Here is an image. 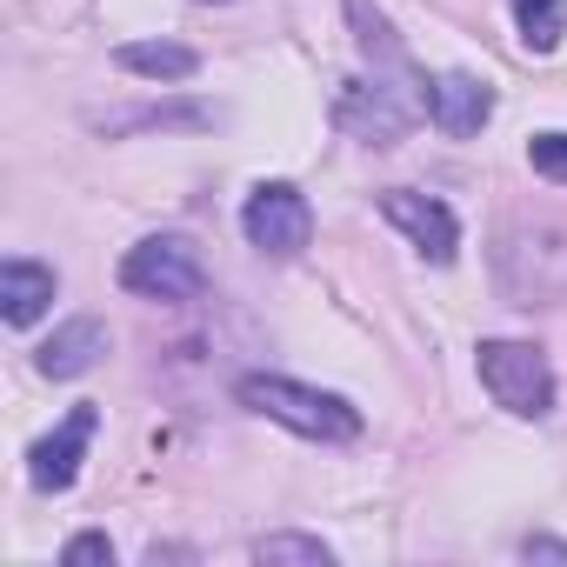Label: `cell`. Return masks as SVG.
I'll return each mask as SVG.
<instances>
[{"instance_id":"cell-15","label":"cell","mask_w":567,"mask_h":567,"mask_svg":"<svg viewBox=\"0 0 567 567\" xmlns=\"http://www.w3.org/2000/svg\"><path fill=\"white\" fill-rule=\"evenodd\" d=\"M61 560H68V567H114V540H107V534H74V540L61 547Z\"/></svg>"},{"instance_id":"cell-11","label":"cell","mask_w":567,"mask_h":567,"mask_svg":"<svg viewBox=\"0 0 567 567\" xmlns=\"http://www.w3.org/2000/svg\"><path fill=\"white\" fill-rule=\"evenodd\" d=\"M114 61H121L127 74H141V81H187V74L200 68V54L181 48V41H127Z\"/></svg>"},{"instance_id":"cell-7","label":"cell","mask_w":567,"mask_h":567,"mask_svg":"<svg viewBox=\"0 0 567 567\" xmlns=\"http://www.w3.org/2000/svg\"><path fill=\"white\" fill-rule=\"evenodd\" d=\"M487 114H494V87H487V81H474V74H441V81H427V121H434L441 134L467 141V134L487 127Z\"/></svg>"},{"instance_id":"cell-5","label":"cell","mask_w":567,"mask_h":567,"mask_svg":"<svg viewBox=\"0 0 567 567\" xmlns=\"http://www.w3.org/2000/svg\"><path fill=\"white\" fill-rule=\"evenodd\" d=\"M381 220L421 254V260H434V267H447L454 260V247H461V220H454V207L447 200H434V194H414V187H388L381 194Z\"/></svg>"},{"instance_id":"cell-2","label":"cell","mask_w":567,"mask_h":567,"mask_svg":"<svg viewBox=\"0 0 567 567\" xmlns=\"http://www.w3.org/2000/svg\"><path fill=\"white\" fill-rule=\"evenodd\" d=\"M474 368H481V388H487L507 414L540 421V414L554 408V368H547V354H540L534 341H481Z\"/></svg>"},{"instance_id":"cell-13","label":"cell","mask_w":567,"mask_h":567,"mask_svg":"<svg viewBox=\"0 0 567 567\" xmlns=\"http://www.w3.org/2000/svg\"><path fill=\"white\" fill-rule=\"evenodd\" d=\"M254 560H260V567H280V560H295V567H328L334 554H328V540H315V534H267V540H254Z\"/></svg>"},{"instance_id":"cell-16","label":"cell","mask_w":567,"mask_h":567,"mask_svg":"<svg viewBox=\"0 0 567 567\" xmlns=\"http://www.w3.org/2000/svg\"><path fill=\"white\" fill-rule=\"evenodd\" d=\"M520 554H527V560H567V540H554V534H527Z\"/></svg>"},{"instance_id":"cell-10","label":"cell","mask_w":567,"mask_h":567,"mask_svg":"<svg viewBox=\"0 0 567 567\" xmlns=\"http://www.w3.org/2000/svg\"><path fill=\"white\" fill-rule=\"evenodd\" d=\"M48 308H54V267H41V260L0 267V315H8V328H34Z\"/></svg>"},{"instance_id":"cell-6","label":"cell","mask_w":567,"mask_h":567,"mask_svg":"<svg viewBox=\"0 0 567 567\" xmlns=\"http://www.w3.org/2000/svg\"><path fill=\"white\" fill-rule=\"evenodd\" d=\"M94 427H101V414H94V408H74V414H68L48 441H34V454H28V481H34L41 494L74 487V474H81V454H87Z\"/></svg>"},{"instance_id":"cell-14","label":"cell","mask_w":567,"mask_h":567,"mask_svg":"<svg viewBox=\"0 0 567 567\" xmlns=\"http://www.w3.org/2000/svg\"><path fill=\"white\" fill-rule=\"evenodd\" d=\"M527 161L540 181H567V134H534L527 141Z\"/></svg>"},{"instance_id":"cell-4","label":"cell","mask_w":567,"mask_h":567,"mask_svg":"<svg viewBox=\"0 0 567 567\" xmlns=\"http://www.w3.org/2000/svg\"><path fill=\"white\" fill-rule=\"evenodd\" d=\"M200 254L181 240V234H154L141 247H127L121 260V288L127 295H147V301H194L200 295Z\"/></svg>"},{"instance_id":"cell-1","label":"cell","mask_w":567,"mask_h":567,"mask_svg":"<svg viewBox=\"0 0 567 567\" xmlns=\"http://www.w3.org/2000/svg\"><path fill=\"white\" fill-rule=\"evenodd\" d=\"M240 408H254L260 421L288 427L301 441H354L361 434V408L328 394V388H308V381H288V374H240Z\"/></svg>"},{"instance_id":"cell-12","label":"cell","mask_w":567,"mask_h":567,"mask_svg":"<svg viewBox=\"0 0 567 567\" xmlns=\"http://www.w3.org/2000/svg\"><path fill=\"white\" fill-rule=\"evenodd\" d=\"M514 21H520V41L534 54H554L560 34H567V8H560V0H514Z\"/></svg>"},{"instance_id":"cell-3","label":"cell","mask_w":567,"mask_h":567,"mask_svg":"<svg viewBox=\"0 0 567 567\" xmlns=\"http://www.w3.org/2000/svg\"><path fill=\"white\" fill-rule=\"evenodd\" d=\"M240 227H247V240H254L267 260H295V254L315 240V207H308V194L288 187V181H260V187L247 194Z\"/></svg>"},{"instance_id":"cell-8","label":"cell","mask_w":567,"mask_h":567,"mask_svg":"<svg viewBox=\"0 0 567 567\" xmlns=\"http://www.w3.org/2000/svg\"><path fill=\"white\" fill-rule=\"evenodd\" d=\"M341 127H354L368 147H388V141H401V127H408V107H401V94L394 87H368V81H348L341 87Z\"/></svg>"},{"instance_id":"cell-9","label":"cell","mask_w":567,"mask_h":567,"mask_svg":"<svg viewBox=\"0 0 567 567\" xmlns=\"http://www.w3.org/2000/svg\"><path fill=\"white\" fill-rule=\"evenodd\" d=\"M101 354H107V328H101L94 315H74L68 328H54V341H41L34 368H41L48 381H74V374H87Z\"/></svg>"}]
</instances>
